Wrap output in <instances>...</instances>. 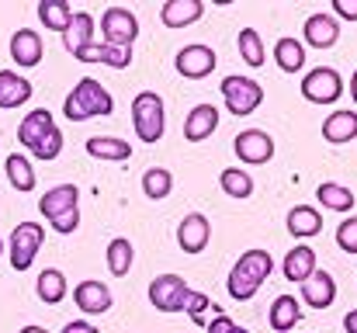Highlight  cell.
<instances>
[{
    "instance_id": "obj_21",
    "label": "cell",
    "mask_w": 357,
    "mask_h": 333,
    "mask_svg": "<svg viewBox=\"0 0 357 333\" xmlns=\"http://www.w3.org/2000/svg\"><path fill=\"white\" fill-rule=\"evenodd\" d=\"M77 202H80L77 184H56L52 191H45V195L38 198V212H42L45 219H56V216H63V212L77 209Z\"/></svg>"
},
{
    "instance_id": "obj_12",
    "label": "cell",
    "mask_w": 357,
    "mask_h": 333,
    "mask_svg": "<svg viewBox=\"0 0 357 333\" xmlns=\"http://www.w3.org/2000/svg\"><path fill=\"white\" fill-rule=\"evenodd\" d=\"M212 239V222L205 219L202 212H191L177 222V243L184 253H202Z\"/></svg>"
},
{
    "instance_id": "obj_4",
    "label": "cell",
    "mask_w": 357,
    "mask_h": 333,
    "mask_svg": "<svg viewBox=\"0 0 357 333\" xmlns=\"http://www.w3.org/2000/svg\"><path fill=\"white\" fill-rule=\"evenodd\" d=\"M302 98L312 105H337L344 98V77L333 66H316L302 80Z\"/></svg>"
},
{
    "instance_id": "obj_43",
    "label": "cell",
    "mask_w": 357,
    "mask_h": 333,
    "mask_svg": "<svg viewBox=\"0 0 357 333\" xmlns=\"http://www.w3.org/2000/svg\"><path fill=\"white\" fill-rule=\"evenodd\" d=\"M63 333H98V330H94L87 320H73V323H66V327H63Z\"/></svg>"
},
{
    "instance_id": "obj_15",
    "label": "cell",
    "mask_w": 357,
    "mask_h": 333,
    "mask_svg": "<svg viewBox=\"0 0 357 333\" xmlns=\"http://www.w3.org/2000/svg\"><path fill=\"white\" fill-rule=\"evenodd\" d=\"M333 299H337V281H333V274L312 271V274L302 281V302H305V306H312V309H330Z\"/></svg>"
},
{
    "instance_id": "obj_18",
    "label": "cell",
    "mask_w": 357,
    "mask_h": 333,
    "mask_svg": "<svg viewBox=\"0 0 357 333\" xmlns=\"http://www.w3.org/2000/svg\"><path fill=\"white\" fill-rule=\"evenodd\" d=\"M219 128V108L215 105H195L184 118V139L188 142H202Z\"/></svg>"
},
{
    "instance_id": "obj_23",
    "label": "cell",
    "mask_w": 357,
    "mask_h": 333,
    "mask_svg": "<svg viewBox=\"0 0 357 333\" xmlns=\"http://www.w3.org/2000/svg\"><path fill=\"white\" fill-rule=\"evenodd\" d=\"M323 139L330 146L357 139V111H330L326 121H323Z\"/></svg>"
},
{
    "instance_id": "obj_2",
    "label": "cell",
    "mask_w": 357,
    "mask_h": 333,
    "mask_svg": "<svg viewBox=\"0 0 357 333\" xmlns=\"http://www.w3.org/2000/svg\"><path fill=\"white\" fill-rule=\"evenodd\" d=\"M115 111V98L108 94L105 84H98L94 77H84L77 80V87L66 94L63 101V114L70 121H87V118H105Z\"/></svg>"
},
{
    "instance_id": "obj_36",
    "label": "cell",
    "mask_w": 357,
    "mask_h": 333,
    "mask_svg": "<svg viewBox=\"0 0 357 333\" xmlns=\"http://www.w3.org/2000/svg\"><path fill=\"white\" fill-rule=\"evenodd\" d=\"M239 56L246 66H264V42H260V31L257 28H243L239 31Z\"/></svg>"
},
{
    "instance_id": "obj_24",
    "label": "cell",
    "mask_w": 357,
    "mask_h": 333,
    "mask_svg": "<svg viewBox=\"0 0 357 333\" xmlns=\"http://www.w3.org/2000/svg\"><path fill=\"white\" fill-rule=\"evenodd\" d=\"M281 271H284V278H288V281H298V285H302V281L316 271V250H312V246H305V243H298L295 250H288V253H284Z\"/></svg>"
},
{
    "instance_id": "obj_26",
    "label": "cell",
    "mask_w": 357,
    "mask_h": 333,
    "mask_svg": "<svg viewBox=\"0 0 357 333\" xmlns=\"http://www.w3.org/2000/svg\"><path fill=\"white\" fill-rule=\"evenodd\" d=\"M298 320H302V306L291 299V295H278L274 299V306H271V316H267V323H271V330L274 333H288L298 327Z\"/></svg>"
},
{
    "instance_id": "obj_30",
    "label": "cell",
    "mask_w": 357,
    "mask_h": 333,
    "mask_svg": "<svg viewBox=\"0 0 357 333\" xmlns=\"http://www.w3.org/2000/svg\"><path fill=\"white\" fill-rule=\"evenodd\" d=\"M274 63H278V70H284V73H298V70L305 66V45H302L298 38H278V45H274Z\"/></svg>"
},
{
    "instance_id": "obj_5",
    "label": "cell",
    "mask_w": 357,
    "mask_h": 333,
    "mask_svg": "<svg viewBox=\"0 0 357 333\" xmlns=\"http://www.w3.org/2000/svg\"><path fill=\"white\" fill-rule=\"evenodd\" d=\"M42 239H45V229L38 222H17L14 232H10V267L14 271H28L42 250Z\"/></svg>"
},
{
    "instance_id": "obj_22",
    "label": "cell",
    "mask_w": 357,
    "mask_h": 333,
    "mask_svg": "<svg viewBox=\"0 0 357 333\" xmlns=\"http://www.w3.org/2000/svg\"><path fill=\"white\" fill-rule=\"evenodd\" d=\"M94 42V14L91 10H77L73 14V21H70V28L63 31V49L70 52V56H77L84 45H91Z\"/></svg>"
},
{
    "instance_id": "obj_44",
    "label": "cell",
    "mask_w": 357,
    "mask_h": 333,
    "mask_svg": "<svg viewBox=\"0 0 357 333\" xmlns=\"http://www.w3.org/2000/svg\"><path fill=\"white\" fill-rule=\"evenodd\" d=\"M344 330H347V333H357V309H351V313L344 316Z\"/></svg>"
},
{
    "instance_id": "obj_8",
    "label": "cell",
    "mask_w": 357,
    "mask_h": 333,
    "mask_svg": "<svg viewBox=\"0 0 357 333\" xmlns=\"http://www.w3.org/2000/svg\"><path fill=\"white\" fill-rule=\"evenodd\" d=\"M215 63H219L215 49H212V45H202V42L184 45V49H177V56H174V70H177L181 77H188V80H205V77H212Z\"/></svg>"
},
{
    "instance_id": "obj_17",
    "label": "cell",
    "mask_w": 357,
    "mask_h": 333,
    "mask_svg": "<svg viewBox=\"0 0 357 333\" xmlns=\"http://www.w3.org/2000/svg\"><path fill=\"white\" fill-rule=\"evenodd\" d=\"M56 128V121H52V111H45V108H35V111H28L24 118H21V125H17V142L24 146V149H35L49 132Z\"/></svg>"
},
{
    "instance_id": "obj_39",
    "label": "cell",
    "mask_w": 357,
    "mask_h": 333,
    "mask_svg": "<svg viewBox=\"0 0 357 333\" xmlns=\"http://www.w3.org/2000/svg\"><path fill=\"white\" fill-rule=\"evenodd\" d=\"M337 246L344 253H357V216H351V219H344L337 225Z\"/></svg>"
},
{
    "instance_id": "obj_40",
    "label": "cell",
    "mask_w": 357,
    "mask_h": 333,
    "mask_svg": "<svg viewBox=\"0 0 357 333\" xmlns=\"http://www.w3.org/2000/svg\"><path fill=\"white\" fill-rule=\"evenodd\" d=\"M49 225H52L59 236H70V232H77V225H80V209H70V212H63V216L49 219Z\"/></svg>"
},
{
    "instance_id": "obj_35",
    "label": "cell",
    "mask_w": 357,
    "mask_h": 333,
    "mask_svg": "<svg viewBox=\"0 0 357 333\" xmlns=\"http://www.w3.org/2000/svg\"><path fill=\"white\" fill-rule=\"evenodd\" d=\"M219 184H222V191L229 195V198H250L253 195V177L243 170V167H226L222 174H219Z\"/></svg>"
},
{
    "instance_id": "obj_20",
    "label": "cell",
    "mask_w": 357,
    "mask_h": 333,
    "mask_svg": "<svg viewBox=\"0 0 357 333\" xmlns=\"http://www.w3.org/2000/svg\"><path fill=\"white\" fill-rule=\"evenodd\" d=\"M202 14H205V3H202V0H167V3L160 7V21H163L167 28H188V24H195Z\"/></svg>"
},
{
    "instance_id": "obj_1",
    "label": "cell",
    "mask_w": 357,
    "mask_h": 333,
    "mask_svg": "<svg viewBox=\"0 0 357 333\" xmlns=\"http://www.w3.org/2000/svg\"><path fill=\"white\" fill-rule=\"evenodd\" d=\"M271 271H274V257H271L267 250H246L236 264H233V271H229V281H226L229 299L250 302V299L260 292V285L271 278Z\"/></svg>"
},
{
    "instance_id": "obj_7",
    "label": "cell",
    "mask_w": 357,
    "mask_h": 333,
    "mask_svg": "<svg viewBox=\"0 0 357 333\" xmlns=\"http://www.w3.org/2000/svg\"><path fill=\"white\" fill-rule=\"evenodd\" d=\"M101 38L105 45L115 49H132V42L139 38V21L128 7H108L101 14Z\"/></svg>"
},
{
    "instance_id": "obj_25",
    "label": "cell",
    "mask_w": 357,
    "mask_h": 333,
    "mask_svg": "<svg viewBox=\"0 0 357 333\" xmlns=\"http://www.w3.org/2000/svg\"><path fill=\"white\" fill-rule=\"evenodd\" d=\"M66 292H70V285H66V274H63L59 267H45V271L38 274V281H35V295H38L45 306H59V302L66 299Z\"/></svg>"
},
{
    "instance_id": "obj_11",
    "label": "cell",
    "mask_w": 357,
    "mask_h": 333,
    "mask_svg": "<svg viewBox=\"0 0 357 333\" xmlns=\"http://www.w3.org/2000/svg\"><path fill=\"white\" fill-rule=\"evenodd\" d=\"M73 302H77L80 313H87V316H105V313L115 306L112 288H108L105 281H94V278H87V281H80V285L73 288Z\"/></svg>"
},
{
    "instance_id": "obj_14",
    "label": "cell",
    "mask_w": 357,
    "mask_h": 333,
    "mask_svg": "<svg viewBox=\"0 0 357 333\" xmlns=\"http://www.w3.org/2000/svg\"><path fill=\"white\" fill-rule=\"evenodd\" d=\"M10 59L17 66H24V70L38 66L42 63V35L35 28H17L10 35Z\"/></svg>"
},
{
    "instance_id": "obj_16",
    "label": "cell",
    "mask_w": 357,
    "mask_h": 333,
    "mask_svg": "<svg viewBox=\"0 0 357 333\" xmlns=\"http://www.w3.org/2000/svg\"><path fill=\"white\" fill-rule=\"evenodd\" d=\"M35 94L31 80H24L17 70H0V108L3 111H14L21 105H28Z\"/></svg>"
},
{
    "instance_id": "obj_33",
    "label": "cell",
    "mask_w": 357,
    "mask_h": 333,
    "mask_svg": "<svg viewBox=\"0 0 357 333\" xmlns=\"http://www.w3.org/2000/svg\"><path fill=\"white\" fill-rule=\"evenodd\" d=\"M170 188H174V174H170L167 167H149V170L142 174V195H146V198L163 202V198L170 195Z\"/></svg>"
},
{
    "instance_id": "obj_42",
    "label": "cell",
    "mask_w": 357,
    "mask_h": 333,
    "mask_svg": "<svg viewBox=\"0 0 357 333\" xmlns=\"http://www.w3.org/2000/svg\"><path fill=\"white\" fill-rule=\"evenodd\" d=\"M333 14L344 21H357V0H333Z\"/></svg>"
},
{
    "instance_id": "obj_31",
    "label": "cell",
    "mask_w": 357,
    "mask_h": 333,
    "mask_svg": "<svg viewBox=\"0 0 357 333\" xmlns=\"http://www.w3.org/2000/svg\"><path fill=\"white\" fill-rule=\"evenodd\" d=\"M38 17H42V24L49 31H59L63 35L70 28V21H73V7L66 0H42L38 3Z\"/></svg>"
},
{
    "instance_id": "obj_13",
    "label": "cell",
    "mask_w": 357,
    "mask_h": 333,
    "mask_svg": "<svg viewBox=\"0 0 357 333\" xmlns=\"http://www.w3.org/2000/svg\"><path fill=\"white\" fill-rule=\"evenodd\" d=\"M302 35H305V42H309L312 49H330V45H337V38H340V21H337L333 14H326V10L309 14Z\"/></svg>"
},
{
    "instance_id": "obj_46",
    "label": "cell",
    "mask_w": 357,
    "mask_h": 333,
    "mask_svg": "<svg viewBox=\"0 0 357 333\" xmlns=\"http://www.w3.org/2000/svg\"><path fill=\"white\" fill-rule=\"evenodd\" d=\"M17 333H49L45 327H24V330H17Z\"/></svg>"
},
{
    "instance_id": "obj_9",
    "label": "cell",
    "mask_w": 357,
    "mask_h": 333,
    "mask_svg": "<svg viewBox=\"0 0 357 333\" xmlns=\"http://www.w3.org/2000/svg\"><path fill=\"white\" fill-rule=\"evenodd\" d=\"M188 281L181 274H160L149 281V302L156 306V313H181Z\"/></svg>"
},
{
    "instance_id": "obj_37",
    "label": "cell",
    "mask_w": 357,
    "mask_h": 333,
    "mask_svg": "<svg viewBox=\"0 0 357 333\" xmlns=\"http://www.w3.org/2000/svg\"><path fill=\"white\" fill-rule=\"evenodd\" d=\"M208 309H215V302H212V299H208L205 292H195V288H188V292H184L181 313H188V316H191V320H195L198 327L205 323V313H208Z\"/></svg>"
},
{
    "instance_id": "obj_10",
    "label": "cell",
    "mask_w": 357,
    "mask_h": 333,
    "mask_svg": "<svg viewBox=\"0 0 357 333\" xmlns=\"http://www.w3.org/2000/svg\"><path fill=\"white\" fill-rule=\"evenodd\" d=\"M233 149H236L239 163L257 167V163H267V160L274 156V139H271L264 128H246V132H239L236 135Z\"/></svg>"
},
{
    "instance_id": "obj_34",
    "label": "cell",
    "mask_w": 357,
    "mask_h": 333,
    "mask_svg": "<svg viewBox=\"0 0 357 333\" xmlns=\"http://www.w3.org/2000/svg\"><path fill=\"white\" fill-rule=\"evenodd\" d=\"M108 271L115 274V278H125L128 274V267H132V260H135V250H132V243L125 239V236H115L112 243H108Z\"/></svg>"
},
{
    "instance_id": "obj_3",
    "label": "cell",
    "mask_w": 357,
    "mask_h": 333,
    "mask_svg": "<svg viewBox=\"0 0 357 333\" xmlns=\"http://www.w3.org/2000/svg\"><path fill=\"white\" fill-rule=\"evenodd\" d=\"M132 125H135V135L149 146L163 139L167 111H163V98L156 91H142V94L132 98Z\"/></svg>"
},
{
    "instance_id": "obj_6",
    "label": "cell",
    "mask_w": 357,
    "mask_h": 333,
    "mask_svg": "<svg viewBox=\"0 0 357 333\" xmlns=\"http://www.w3.org/2000/svg\"><path fill=\"white\" fill-rule=\"evenodd\" d=\"M219 91H222L226 111H233L236 118L239 114H253L264 105V87L257 80H250V77H226L219 84Z\"/></svg>"
},
{
    "instance_id": "obj_41",
    "label": "cell",
    "mask_w": 357,
    "mask_h": 333,
    "mask_svg": "<svg viewBox=\"0 0 357 333\" xmlns=\"http://www.w3.org/2000/svg\"><path fill=\"white\" fill-rule=\"evenodd\" d=\"M205 333H250L246 327H239V323H233L226 313H215V320L205 327Z\"/></svg>"
},
{
    "instance_id": "obj_32",
    "label": "cell",
    "mask_w": 357,
    "mask_h": 333,
    "mask_svg": "<svg viewBox=\"0 0 357 333\" xmlns=\"http://www.w3.org/2000/svg\"><path fill=\"white\" fill-rule=\"evenodd\" d=\"M3 170H7V181H10L17 191H35V167H31L28 156L10 153V156L3 160Z\"/></svg>"
},
{
    "instance_id": "obj_28",
    "label": "cell",
    "mask_w": 357,
    "mask_h": 333,
    "mask_svg": "<svg viewBox=\"0 0 357 333\" xmlns=\"http://www.w3.org/2000/svg\"><path fill=\"white\" fill-rule=\"evenodd\" d=\"M288 232H291L295 239H309V236L323 232V216H319L312 205H295V209L288 212Z\"/></svg>"
},
{
    "instance_id": "obj_29",
    "label": "cell",
    "mask_w": 357,
    "mask_h": 333,
    "mask_svg": "<svg viewBox=\"0 0 357 333\" xmlns=\"http://www.w3.org/2000/svg\"><path fill=\"white\" fill-rule=\"evenodd\" d=\"M316 198H319V205L330 209V212H351L357 202L354 191L344 188V184H337V181H323V184L316 188Z\"/></svg>"
},
{
    "instance_id": "obj_38",
    "label": "cell",
    "mask_w": 357,
    "mask_h": 333,
    "mask_svg": "<svg viewBox=\"0 0 357 333\" xmlns=\"http://www.w3.org/2000/svg\"><path fill=\"white\" fill-rule=\"evenodd\" d=\"M59 153H63V132H59V128H52V132L31 149V156H35V160H45V163L56 160Z\"/></svg>"
},
{
    "instance_id": "obj_19",
    "label": "cell",
    "mask_w": 357,
    "mask_h": 333,
    "mask_svg": "<svg viewBox=\"0 0 357 333\" xmlns=\"http://www.w3.org/2000/svg\"><path fill=\"white\" fill-rule=\"evenodd\" d=\"M73 59H80V63H105L112 70H128L132 66V49H115V45H105V42H91Z\"/></svg>"
},
{
    "instance_id": "obj_27",
    "label": "cell",
    "mask_w": 357,
    "mask_h": 333,
    "mask_svg": "<svg viewBox=\"0 0 357 333\" xmlns=\"http://www.w3.org/2000/svg\"><path fill=\"white\" fill-rule=\"evenodd\" d=\"M87 153L94 160H115V163L132 160V146L125 139H119V135H91L87 139Z\"/></svg>"
},
{
    "instance_id": "obj_47",
    "label": "cell",
    "mask_w": 357,
    "mask_h": 333,
    "mask_svg": "<svg viewBox=\"0 0 357 333\" xmlns=\"http://www.w3.org/2000/svg\"><path fill=\"white\" fill-rule=\"evenodd\" d=\"M0 257H3V239H0Z\"/></svg>"
},
{
    "instance_id": "obj_45",
    "label": "cell",
    "mask_w": 357,
    "mask_h": 333,
    "mask_svg": "<svg viewBox=\"0 0 357 333\" xmlns=\"http://www.w3.org/2000/svg\"><path fill=\"white\" fill-rule=\"evenodd\" d=\"M351 98H354V105H357V70H354V77H351Z\"/></svg>"
}]
</instances>
